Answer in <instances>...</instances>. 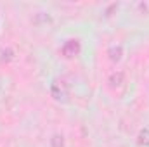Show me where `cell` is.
<instances>
[{"label": "cell", "instance_id": "1", "mask_svg": "<svg viewBox=\"0 0 149 147\" xmlns=\"http://www.w3.org/2000/svg\"><path fill=\"white\" fill-rule=\"evenodd\" d=\"M80 50H81V45H80L78 40H68V42L61 47V52H63V55H64L66 59L76 57V55L80 54Z\"/></svg>", "mask_w": 149, "mask_h": 147}, {"label": "cell", "instance_id": "2", "mask_svg": "<svg viewBox=\"0 0 149 147\" xmlns=\"http://www.w3.org/2000/svg\"><path fill=\"white\" fill-rule=\"evenodd\" d=\"M50 94H52V97H54L56 101H63V102L68 101V90H66L64 85H59V81L52 83V87H50Z\"/></svg>", "mask_w": 149, "mask_h": 147}, {"label": "cell", "instance_id": "3", "mask_svg": "<svg viewBox=\"0 0 149 147\" xmlns=\"http://www.w3.org/2000/svg\"><path fill=\"white\" fill-rule=\"evenodd\" d=\"M108 81H109L111 87H121L123 81H125V74H123V71H114V73L109 74Z\"/></svg>", "mask_w": 149, "mask_h": 147}, {"label": "cell", "instance_id": "4", "mask_svg": "<svg viewBox=\"0 0 149 147\" xmlns=\"http://www.w3.org/2000/svg\"><path fill=\"white\" fill-rule=\"evenodd\" d=\"M108 55H109V59H111L113 62H118L121 59V55H123V47L121 45H113V47H109Z\"/></svg>", "mask_w": 149, "mask_h": 147}, {"label": "cell", "instance_id": "5", "mask_svg": "<svg viewBox=\"0 0 149 147\" xmlns=\"http://www.w3.org/2000/svg\"><path fill=\"white\" fill-rule=\"evenodd\" d=\"M33 23L35 24H47V23H50V16L49 14H45V12H38L37 16H35V19H33Z\"/></svg>", "mask_w": 149, "mask_h": 147}, {"label": "cell", "instance_id": "6", "mask_svg": "<svg viewBox=\"0 0 149 147\" xmlns=\"http://www.w3.org/2000/svg\"><path fill=\"white\" fill-rule=\"evenodd\" d=\"M50 147H64V137L56 133L50 137Z\"/></svg>", "mask_w": 149, "mask_h": 147}, {"label": "cell", "instance_id": "7", "mask_svg": "<svg viewBox=\"0 0 149 147\" xmlns=\"http://www.w3.org/2000/svg\"><path fill=\"white\" fill-rule=\"evenodd\" d=\"M139 144H144V146H148L149 144V128H144V130H141V133H139Z\"/></svg>", "mask_w": 149, "mask_h": 147}, {"label": "cell", "instance_id": "8", "mask_svg": "<svg viewBox=\"0 0 149 147\" xmlns=\"http://www.w3.org/2000/svg\"><path fill=\"white\" fill-rule=\"evenodd\" d=\"M12 57H14V50H12V49H3V50H2V57H0V59H2L3 62L12 61Z\"/></svg>", "mask_w": 149, "mask_h": 147}]
</instances>
